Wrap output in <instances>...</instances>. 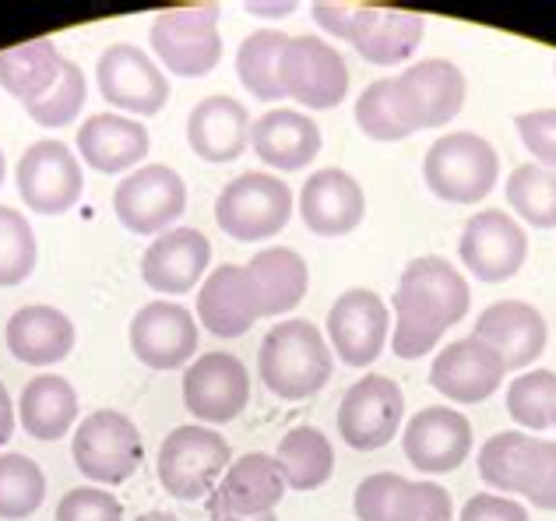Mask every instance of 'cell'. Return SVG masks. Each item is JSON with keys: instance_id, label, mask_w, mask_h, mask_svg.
<instances>
[{"instance_id": "6da1fadb", "label": "cell", "mask_w": 556, "mask_h": 521, "mask_svg": "<svg viewBox=\"0 0 556 521\" xmlns=\"http://www.w3.org/2000/svg\"><path fill=\"white\" fill-rule=\"evenodd\" d=\"M468 282L444 257L427 254L408 260L394 289V335L391 350L402 359L427 356L441 335L468 314Z\"/></svg>"}, {"instance_id": "7a4b0ae2", "label": "cell", "mask_w": 556, "mask_h": 521, "mask_svg": "<svg viewBox=\"0 0 556 521\" xmlns=\"http://www.w3.org/2000/svg\"><path fill=\"white\" fill-rule=\"evenodd\" d=\"M314 22L328 36L345 39L363 61L391 67L408 61L422 36H427V18L399 8H377V4H314Z\"/></svg>"}, {"instance_id": "3957f363", "label": "cell", "mask_w": 556, "mask_h": 521, "mask_svg": "<svg viewBox=\"0 0 556 521\" xmlns=\"http://www.w3.org/2000/svg\"><path fill=\"white\" fill-rule=\"evenodd\" d=\"M261 381L282 402L314 398L331 381L334 356L328 339L311 321H278L257 350Z\"/></svg>"}, {"instance_id": "277c9868", "label": "cell", "mask_w": 556, "mask_h": 521, "mask_svg": "<svg viewBox=\"0 0 556 521\" xmlns=\"http://www.w3.org/2000/svg\"><path fill=\"white\" fill-rule=\"evenodd\" d=\"M479 475L501 494H518L539 511H556V444L521 430L493 433L479 452Z\"/></svg>"}, {"instance_id": "5b68a950", "label": "cell", "mask_w": 556, "mask_h": 521, "mask_svg": "<svg viewBox=\"0 0 556 521\" xmlns=\"http://www.w3.org/2000/svg\"><path fill=\"white\" fill-rule=\"evenodd\" d=\"M422 177L441 201L476 205L501 180V158L482 135L455 130V135H444L430 144L427 158H422Z\"/></svg>"}, {"instance_id": "8992f818", "label": "cell", "mask_w": 556, "mask_h": 521, "mask_svg": "<svg viewBox=\"0 0 556 521\" xmlns=\"http://www.w3.org/2000/svg\"><path fill=\"white\" fill-rule=\"evenodd\" d=\"M232 466V447L218 430L187 423L166 433L159 447V483L177 500H201Z\"/></svg>"}, {"instance_id": "52a82bcc", "label": "cell", "mask_w": 556, "mask_h": 521, "mask_svg": "<svg viewBox=\"0 0 556 521\" xmlns=\"http://www.w3.org/2000/svg\"><path fill=\"white\" fill-rule=\"evenodd\" d=\"M152 50L177 78H204L223 61L218 4H187L159 11L152 22Z\"/></svg>"}, {"instance_id": "ba28073f", "label": "cell", "mask_w": 556, "mask_h": 521, "mask_svg": "<svg viewBox=\"0 0 556 521\" xmlns=\"http://www.w3.org/2000/svg\"><path fill=\"white\" fill-rule=\"evenodd\" d=\"M292 219V191L275 173H240L215 198V223L232 240L254 243L278 237Z\"/></svg>"}, {"instance_id": "9c48e42d", "label": "cell", "mask_w": 556, "mask_h": 521, "mask_svg": "<svg viewBox=\"0 0 556 521\" xmlns=\"http://www.w3.org/2000/svg\"><path fill=\"white\" fill-rule=\"evenodd\" d=\"M71 458H75L78 472L89 475L92 483L121 486L138 472L144 444L138 427L124 412L96 409L78 423L75 441H71Z\"/></svg>"}, {"instance_id": "30bf717a", "label": "cell", "mask_w": 556, "mask_h": 521, "mask_svg": "<svg viewBox=\"0 0 556 521\" xmlns=\"http://www.w3.org/2000/svg\"><path fill=\"white\" fill-rule=\"evenodd\" d=\"M187 208V187L180 173L166 163H149L127 173L113 191V212L127 233L159 237L166 233Z\"/></svg>"}, {"instance_id": "8fae6325", "label": "cell", "mask_w": 556, "mask_h": 521, "mask_svg": "<svg viewBox=\"0 0 556 521\" xmlns=\"http://www.w3.org/2000/svg\"><path fill=\"white\" fill-rule=\"evenodd\" d=\"M96 81L102 99L113 110H124V117H152L169 103V81L163 67L144 50L130 42H113L99 53Z\"/></svg>"}, {"instance_id": "7c38bea8", "label": "cell", "mask_w": 556, "mask_h": 521, "mask_svg": "<svg viewBox=\"0 0 556 521\" xmlns=\"http://www.w3.org/2000/svg\"><path fill=\"white\" fill-rule=\"evenodd\" d=\"M18 194L36 215H64L78 205L85 191V173L78 155L64 141H36L28 144L25 155L14 169Z\"/></svg>"}, {"instance_id": "4fadbf2b", "label": "cell", "mask_w": 556, "mask_h": 521, "mask_svg": "<svg viewBox=\"0 0 556 521\" xmlns=\"http://www.w3.org/2000/svg\"><path fill=\"white\" fill-rule=\"evenodd\" d=\"M282 92L306 110H331L349 92L345 56L317 36H292L282 53Z\"/></svg>"}, {"instance_id": "5bb4252c", "label": "cell", "mask_w": 556, "mask_h": 521, "mask_svg": "<svg viewBox=\"0 0 556 521\" xmlns=\"http://www.w3.org/2000/svg\"><path fill=\"white\" fill-rule=\"evenodd\" d=\"M391 89L413 130L444 127L465 106V75L458 64L444 61V56H430V61L402 71L399 78H391Z\"/></svg>"}, {"instance_id": "9a60e30c", "label": "cell", "mask_w": 556, "mask_h": 521, "mask_svg": "<svg viewBox=\"0 0 556 521\" xmlns=\"http://www.w3.org/2000/svg\"><path fill=\"white\" fill-rule=\"evenodd\" d=\"M184 405L187 412L208 423H232L251 402V373L232 353H204L184 370Z\"/></svg>"}, {"instance_id": "2e32d148", "label": "cell", "mask_w": 556, "mask_h": 521, "mask_svg": "<svg viewBox=\"0 0 556 521\" xmlns=\"http://www.w3.org/2000/svg\"><path fill=\"white\" fill-rule=\"evenodd\" d=\"M405 419V395L384 373H367L342 395L339 433L356 452H377L391 444Z\"/></svg>"}, {"instance_id": "e0dca14e", "label": "cell", "mask_w": 556, "mask_h": 521, "mask_svg": "<svg viewBox=\"0 0 556 521\" xmlns=\"http://www.w3.org/2000/svg\"><path fill=\"white\" fill-rule=\"evenodd\" d=\"M458 254L479 282H507L529 257V233L504 208H486L465 223Z\"/></svg>"}, {"instance_id": "ac0fdd59", "label": "cell", "mask_w": 556, "mask_h": 521, "mask_svg": "<svg viewBox=\"0 0 556 521\" xmlns=\"http://www.w3.org/2000/svg\"><path fill=\"white\" fill-rule=\"evenodd\" d=\"M391 310L374 289H349L328 310V342L345 367H370L384 353Z\"/></svg>"}, {"instance_id": "d6986e66", "label": "cell", "mask_w": 556, "mask_h": 521, "mask_svg": "<svg viewBox=\"0 0 556 521\" xmlns=\"http://www.w3.org/2000/svg\"><path fill=\"white\" fill-rule=\"evenodd\" d=\"M130 353L138 364L149 370H180L198 353V325L194 314L180 303H144V307L130 317Z\"/></svg>"}, {"instance_id": "ffe728a7", "label": "cell", "mask_w": 556, "mask_h": 521, "mask_svg": "<svg viewBox=\"0 0 556 521\" xmlns=\"http://www.w3.org/2000/svg\"><path fill=\"white\" fill-rule=\"evenodd\" d=\"M286 475L275 455L254 452L237 458L208 494V518H257L271 514L286 497Z\"/></svg>"}, {"instance_id": "44dd1931", "label": "cell", "mask_w": 556, "mask_h": 521, "mask_svg": "<svg viewBox=\"0 0 556 521\" xmlns=\"http://www.w3.org/2000/svg\"><path fill=\"white\" fill-rule=\"evenodd\" d=\"M402 447L408 466L422 475L455 472L472 452V423L447 405H430L408 419Z\"/></svg>"}, {"instance_id": "7402d4cb", "label": "cell", "mask_w": 556, "mask_h": 521, "mask_svg": "<svg viewBox=\"0 0 556 521\" xmlns=\"http://www.w3.org/2000/svg\"><path fill=\"white\" fill-rule=\"evenodd\" d=\"M504 373L507 370L501 364V356L493 353V345H486L476 335H465L458 342H447L437 353L430 367V384L451 402L476 405L486 402L504 384Z\"/></svg>"}, {"instance_id": "603a6c76", "label": "cell", "mask_w": 556, "mask_h": 521, "mask_svg": "<svg viewBox=\"0 0 556 521\" xmlns=\"http://www.w3.org/2000/svg\"><path fill=\"white\" fill-rule=\"evenodd\" d=\"M300 215L317 237H345L367 215V194L353 173L325 166L306 177L300 191Z\"/></svg>"}, {"instance_id": "cb8c5ba5", "label": "cell", "mask_w": 556, "mask_h": 521, "mask_svg": "<svg viewBox=\"0 0 556 521\" xmlns=\"http://www.w3.org/2000/svg\"><path fill=\"white\" fill-rule=\"evenodd\" d=\"M261 314V296L247 265H218L198 293V321L218 339H240Z\"/></svg>"}, {"instance_id": "d4e9b609", "label": "cell", "mask_w": 556, "mask_h": 521, "mask_svg": "<svg viewBox=\"0 0 556 521\" xmlns=\"http://www.w3.org/2000/svg\"><path fill=\"white\" fill-rule=\"evenodd\" d=\"M472 335L493 345V353L501 356L504 370H521L543 356L549 331H546V317L539 314L532 303L501 300L479 314Z\"/></svg>"}, {"instance_id": "484cf974", "label": "cell", "mask_w": 556, "mask_h": 521, "mask_svg": "<svg viewBox=\"0 0 556 521\" xmlns=\"http://www.w3.org/2000/svg\"><path fill=\"white\" fill-rule=\"evenodd\" d=\"M212 260V243L201 229L173 226L166 233L152 240V247L141 257V279L149 282L155 293L180 296L190 293L194 282H201L204 268Z\"/></svg>"}, {"instance_id": "4316f807", "label": "cell", "mask_w": 556, "mask_h": 521, "mask_svg": "<svg viewBox=\"0 0 556 521\" xmlns=\"http://www.w3.org/2000/svg\"><path fill=\"white\" fill-rule=\"evenodd\" d=\"M187 144L204 163H232L251 144V113L232 96H208L187 113Z\"/></svg>"}, {"instance_id": "83f0119b", "label": "cell", "mask_w": 556, "mask_h": 521, "mask_svg": "<svg viewBox=\"0 0 556 521\" xmlns=\"http://www.w3.org/2000/svg\"><path fill=\"white\" fill-rule=\"evenodd\" d=\"M149 130L141 120L124 113H92L78 130L81 163L96 173H124L144 163L149 155Z\"/></svg>"}, {"instance_id": "f1b7e54d", "label": "cell", "mask_w": 556, "mask_h": 521, "mask_svg": "<svg viewBox=\"0 0 556 521\" xmlns=\"http://www.w3.org/2000/svg\"><path fill=\"white\" fill-rule=\"evenodd\" d=\"M8 350L18 364L28 367H50L75 350V321L47 303H33L11 314V321L4 328Z\"/></svg>"}, {"instance_id": "f546056e", "label": "cell", "mask_w": 556, "mask_h": 521, "mask_svg": "<svg viewBox=\"0 0 556 521\" xmlns=\"http://www.w3.org/2000/svg\"><path fill=\"white\" fill-rule=\"evenodd\" d=\"M257 158L275 169H303L320 152V127L300 110H268L251 124Z\"/></svg>"}, {"instance_id": "4dcf8cb0", "label": "cell", "mask_w": 556, "mask_h": 521, "mask_svg": "<svg viewBox=\"0 0 556 521\" xmlns=\"http://www.w3.org/2000/svg\"><path fill=\"white\" fill-rule=\"evenodd\" d=\"M67 56L56 50L53 39H28L0 53V89L33 106L47 96L64 75Z\"/></svg>"}, {"instance_id": "1f68e13d", "label": "cell", "mask_w": 556, "mask_h": 521, "mask_svg": "<svg viewBox=\"0 0 556 521\" xmlns=\"http://www.w3.org/2000/svg\"><path fill=\"white\" fill-rule=\"evenodd\" d=\"M18 423L36 441H61L78 423V391L61 373H39L18 398Z\"/></svg>"}, {"instance_id": "d6a6232c", "label": "cell", "mask_w": 556, "mask_h": 521, "mask_svg": "<svg viewBox=\"0 0 556 521\" xmlns=\"http://www.w3.org/2000/svg\"><path fill=\"white\" fill-rule=\"evenodd\" d=\"M251 279L257 285V296H261V314L265 317H278L292 307H300V300L306 296L311 289V268L300 251L292 247H268V251H257L251 257Z\"/></svg>"}, {"instance_id": "836d02e7", "label": "cell", "mask_w": 556, "mask_h": 521, "mask_svg": "<svg viewBox=\"0 0 556 521\" xmlns=\"http://www.w3.org/2000/svg\"><path fill=\"white\" fill-rule=\"evenodd\" d=\"M275 461L282 466L289 490H320L334 472V447L325 430L317 427H292L282 441H278Z\"/></svg>"}, {"instance_id": "e575fe53", "label": "cell", "mask_w": 556, "mask_h": 521, "mask_svg": "<svg viewBox=\"0 0 556 521\" xmlns=\"http://www.w3.org/2000/svg\"><path fill=\"white\" fill-rule=\"evenodd\" d=\"M289 39L282 28H257L243 42L237 53V75L240 85L261 103H278L286 99L282 92V78H278V67H282V53L289 47Z\"/></svg>"}, {"instance_id": "d590c367", "label": "cell", "mask_w": 556, "mask_h": 521, "mask_svg": "<svg viewBox=\"0 0 556 521\" xmlns=\"http://www.w3.org/2000/svg\"><path fill=\"white\" fill-rule=\"evenodd\" d=\"M47 500V475L28 455L4 452L0 455V518L25 521Z\"/></svg>"}, {"instance_id": "8d00e7d4", "label": "cell", "mask_w": 556, "mask_h": 521, "mask_svg": "<svg viewBox=\"0 0 556 521\" xmlns=\"http://www.w3.org/2000/svg\"><path fill=\"white\" fill-rule=\"evenodd\" d=\"M507 201L532 229H556V173L546 166H515L507 177Z\"/></svg>"}, {"instance_id": "74e56055", "label": "cell", "mask_w": 556, "mask_h": 521, "mask_svg": "<svg viewBox=\"0 0 556 521\" xmlns=\"http://www.w3.org/2000/svg\"><path fill=\"white\" fill-rule=\"evenodd\" d=\"M507 412L515 423L529 430L556 427V373L529 370L510 381L507 387Z\"/></svg>"}, {"instance_id": "f35d334b", "label": "cell", "mask_w": 556, "mask_h": 521, "mask_svg": "<svg viewBox=\"0 0 556 521\" xmlns=\"http://www.w3.org/2000/svg\"><path fill=\"white\" fill-rule=\"evenodd\" d=\"M36 233L18 208L0 205V285H18L36 268Z\"/></svg>"}, {"instance_id": "ab89813d", "label": "cell", "mask_w": 556, "mask_h": 521, "mask_svg": "<svg viewBox=\"0 0 556 521\" xmlns=\"http://www.w3.org/2000/svg\"><path fill=\"white\" fill-rule=\"evenodd\" d=\"M356 124L374 141H402L413 135V127L399 110V99H394L391 78H380L363 89V96L356 99Z\"/></svg>"}, {"instance_id": "60d3db41", "label": "cell", "mask_w": 556, "mask_h": 521, "mask_svg": "<svg viewBox=\"0 0 556 521\" xmlns=\"http://www.w3.org/2000/svg\"><path fill=\"white\" fill-rule=\"evenodd\" d=\"M85 99H89V81H85L81 67L75 61H67L61 81H56L39 103L25 106V110L39 127H67L81 113Z\"/></svg>"}, {"instance_id": "b9f144b4", "label": "cell", "mask_w": 556, "mask_h": 521, "mask_svg": "<svg viewBox=\"0 0 556 521\" xmlns=\"http://www.w3.org/2000/svg\"><path fill=\"white\" fill-rule=\"evenodd\" d=\"M405 475H394V472H374L367 475L356 494H353V511L359 521H391L394 508H399V497L405 490Z\"/></svg>"}, {"instance_id": "7bdbcfd3", "label": "cell", "mask_w": 556, "mask_h": 521, "mask_svg": "<svg viewBox=\"0 0 556 521\" xmlns=\"http://www.w3.org/2000/svg\"><path fill=\"white\" fill-rule=\"evenodd\" d=\"M391 521H451V494L433 480H408Z\"/></svg>"}, {"instance_id": "ee69618b", "label": "cell", "mask_w": 556, "mask_h": 521, "mask_svg": "<svg viewBox=\"0 0 556 521\" xmlns=\"http://www.w3.org/2000/svg\"><path fill=\"white\" fill-rule=\"evenodd\" d=\"M56 521H124V504L110 490L78 486L56 504Z\"/></svg>"}, {"instance_id": "f6af8a7d", "label": "cell", "mask_w": 556, "mask_h": 521, "mask_svg": "<svg viewBox=\"0 0 556 521\" xmlns=\"http://www.w3.org/2000/svg\"><path fill=\"white\" fill-rule=\"evenodd\" d=\"M515 127L535 163L556 173V110H525L515 117Z\"/></svg>"}, {"instance_id": "bcb514c9", "label": "cell", "mask_w": 556, "mask_h": 521, "mask_svg": "<svg viewBox=\"0 0 556 521\" xmlns=\"http://www.w3.org/2000/svg\"><path fill=\"white\" fill-rule=\"evenodd\" d=\"M458 521H529V511L504 494H476L465 504Z\"/></svg>"}, {"instance_id": "7dc6e473", "label": "cell", "mask_w": 556, "mask_h": 521, "mask_svg": "<svg viewBox=\"0 0 556 521\" xmlns=\"http://www.w3.org/2000/svg\"><path fill=\"white\" fill-rule=\"evenodd\" d=\"M14 423H18V419H14V405H11V395H8L4 381H0V447L11 441Z\"/></svg>"}, {"instance_id": "c3c4849f", "label": "cell", "mask_w": 556, "mask_h": 521, "mask_svg": "<svg viewBox=\"0 0 556 521\" xmlns=\"http://www.w3.org/2000/svg\"><path fill=\"white\" fill-rule=\"evenodd\" d=\"M135 521H180L177 514H169V511H144V514H138Z\"/></svg>"}, {"instance_id": "681fc988", "label": "cell", "mask_w": 556, "mask_h": 521, "mask_svg": "<svg viewBox=\"0 0 556 521\" xmlns=\"http://www.w3.org/2000/svg\"><path fill=\"white\" fill-rule=\"evenodd\" d=\"M208 521H278V514L271 511V514H257V518H232V514H226V518H208Z\"/></svg>"}, {"instance_id": "f907efd6", "label": "cell", "mask_w": 556, "mask_h": 521, "mask_svg": "<svg viewBox=\"0 0 556 521\" xmlns=\"http://www.w3.org/2000/svg\"><path fill=\"white\" fill-rule=\"evenodd\" d=\"M4 173H8V163H4V152H0V183H4Z\"/></svg>"}, {"instance_id": "816d5d0a", "label": "cell", "mask_w": 556, "mask_h": 521, "mask_svg": "<svg viewBox=\"0 0 556 521\" xmlns=\"http://www.w3.org/2000/svg\"><path fill=\"white\" fill-rule=\"evenodd\" d=\"M553 71H556V61H553Z\"/></svg>"}]
</instances>
